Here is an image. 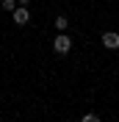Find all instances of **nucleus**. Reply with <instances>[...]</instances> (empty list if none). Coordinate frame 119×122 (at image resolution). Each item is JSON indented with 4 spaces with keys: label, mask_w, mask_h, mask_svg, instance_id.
<instances>
[{
    "label": "nucleus",
    "mask_w": 119,
    "mask_h": 122,
    "mask_svg": "<svg viewBox=\"0 0 119 122\" xmlns=\"http://www.w3.org/2000/svg\"><path fill=\"white\" fill-rule=\"evenodd\" d=\"M0 8H3V3H0Z\"/></svg>",
    "instance_id": "obj_8"
},
{
    "label": "nucleus",
    "mask_w": 119,
    "mask_h": 122,
    "mask_svg": "<svg viewBox=\"0 0 119 122\" xmlns=\"http://www.w3.org/2000/svg\"><path fill=\"white\" fill-rule=\"evenodd\" d=\"M14 22H17V25L30 22V8H28V6H17V8H14Z\"/></svg>",
    "instance_id": "obj_2"
},
{
    "label": "nucleus",
    "mask_w": 119,
    "mask_h": 122,
    "mask_svg": "<svg viewBox=\"0 0 119 122\" xmlns=\"http://www.w3.org/2000/svg\"><path fill=\"white\" fill-rule=\"evenodd\" d=\"M103 45L108 47V50H116V47H119V33H116V30H105V33H103Z\"/></svg>",
    "instance_id": "obj_3"
},
{
    "label": "nucleus",
    "mask_w": 119,
    "mask_h": 122,
    "mask_svg": "<svg viewBox=\"0 0 119 122\" xmlns=\"http://www.w3.org/2000/svg\"><path fill=\"white\" fill-rule=\"evenodd\" d=\"M20 6V3H17V0H3V8H6V11H11V14H14V8Z\"/></svg>",
    "instance_id": "obj_5"
},
{
    "label": "nucleus",
    "mask_w": 119,
    "mask_h": 122,
    "mask_svg": "<svg viewBox=\"0 0 119 122\" xmlns=\"http://www.w3.org/2000/svg\"><path fill=\"white\" fill-rule=\"evenodd\" d=\"M67 28H69V20H67V17H55V30H61V33H64Z\"/></svg>",
    "instance_id": "obj_4"
},
{
    "label": "nucleus",
    "mask_w": 119,
    "mask_h": 122,
    "mask_svg": "<svg viewBox=\"0 0 119 122\" xmlns=\"http://www.w3.org/2000/svg\"><path fill=\"white\" fill-rule=\"evenodd\" d=\"M69 47H72V39H69L67 33H58V36L53 39V50H55L58 56H67V53H69Z\"/></svg>",
    "instance_id": "obj_1"
},
{
    "label": "nucleus",
    "mask_w": 119,
    "mask_h": 122,
    "mask_svg": "<svg viewBox=\"0 0 119 122\" xmlns=\"http://www.w3.org/2000/svg\"><path fill=\"white\" fill-rule=\"evenodd\" d=\"M17 3H20V6H28V3H30V0H17Z\"/></svg>",
    "instance_id": "obj_7"
},
{
    "label": "nucleus",
    "mask_w": 119,
    "mask_h": 122,
    "mask_svg": "<svg viewBox=\"0 0 119 122\" xmlns=\"http://www.w3.org/2000/svg\"><path fill=\"white\" fill-rule=\"evenodd\" d=\"M80 122H100V117H97V114H83Z\"/></svg>",
    "instance_id": "obj_6"
}]
</instances>
